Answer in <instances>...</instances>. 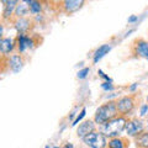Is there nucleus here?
I'll list each match as a JSON object with an SVG mask.
<instances>
[{
	"mask_svg": "<svg viewBox=\"0 0 148 148\" xmlns=\"http://www.w3.org/2000/svg\"><path fill=\"white\" fill-rule=\"evenodd\" d=\"M117 116H119V111H117L116 101H109V103L99 106V109L96 110L94 116V122L103 126L106 122H109L110 120Z\"/></svg>",
	"mask_w": 148,
	"mask_h": 148,
	"instance_id": "1",
	"label": "nucleus"
},
{
	"mask_svg": "<svg viewBox=\"0 0 148 148\" xmlns=\"http://www.w3.org/2000/svg\"><path fill=\"white\" fill-rule=\"evenodd\" d=\"M126 121H127L126 117L119 115L117 117L110 120L109 122L103 125V133L106 137H110V138L120 137V135L125 130V126H126Z\"/></svg>",
	"mask_w": 148,
	"mask_h": 148,
	"instance_id": "2",
	"label": "nucleus"
},
{
	"mask_svg": "<svg viewBox=\"0 0 148 148\" xmlns=\"http://www.w3.org/2000/svg\"><path fill=\"white\" fill-rule=\"evenodd\" d=\"M89 72H90V69H89V68H84V69H82V71L78 72V78H79V79H85L86 75L89 74Z\"/></svg>",
	"mask_w": 148,
	"mask_h": 148,
	"instance_id": "19",
	"label": "nucleus"
},
{
	"mask_svg": "<svg viewBox=\"0 0 148 148\" xmlns=\"http://www.w3.org/2000/svg\"><path fill=\"white\" fill-rule=\"evenodd\" d=\"M133 53L148 61V41L142 38L136 40L133 43Z\"/></svg>",
	"mask_w": 148,
	"mask_h": 148,
	"instance_id": "6",
	"label": "nucleus"
},
{
	"mask_svg": "<svg viewBox=\"0 0 148 148\" xmlns=\"http://www.w3.org/2000/svg\"><path fill=\"white\" fill-rule=\"evenodd\" d=\"M108 148H127V141L122 137L110 138L108 142Z\"/></svg>",
	"mask_w": 148,
	"mask_h": 148,
	"instance_id": "14",
	"label": "nucleus"
},
{
	"mask_svg": "<svg viewBox=\"0 0 148 148\" xmlns=\"http://www.w3.org/2000/svg\"><path fill=\"white\" fill-rule=\"evenodd\" d=\"M84 5V1L83 0H66L63 1V10L67 14H73L77 12L79 9H82V6Z\"/></svg>",
	"mask_w": 148,
	"mask_h": 148,
	"instance_id": "8",
	"label": "nucleus"
},
{
	"mask_svg": "<svg viewBox=\"0 0 148 148\" xmlns=\"http://www.w3.org/2000/svg\"><path fill=\"white\" fill-rule=\"evenodd\" d=\"M137 148H148V132H142L136 137Z\"/></svg>",
	"mask_w": 148,
	"mask_h": 148,
	"instance_id": "17",
	"label": "nucleus"
},
{
	"mask_svg": "<svg viewBox=\"0 0 148 148\" xmlns=\"http://www.w3.org/2000/svg\"><path fill=\"white\" fill-rule=\"evenodd\" d=\"M17 48H18V52L20 53H24L26 48H31L34 46V41L30 36L27 35H18L17 36Z\"/></svg>",
	"mask_w": 148,
	"mask_h": 148,
	"instance_id": "9",
	"label": "nucleus"
},
{
	"mask_svg": "<svg viewBox=\"0 0 148 148\" xmlns=\"http://www.w3.org/2000/svg\"><path fill=\"white\" fill-rule=\"evenodd\" d=\"M54 148H59V147H54Z\"/></svg>",
	"mask_w": 148,
	"mask_h": 148,
	"instance_id": "28",
	"label": "nucleus"
},
{
	"mask_svg": "<svg viewBox=\"0 0 148 148\" xmlns=\"http://www.w3.org/2000/svg\"><path fill=\"white\" fill-rule=\"evenodd\" d=\"M147 112H148V105H142V106H141L140 115H141V116H145Z\"/></svg>",
	"mask_w": 148,
	"mask_h": 148,
	"instance_id": "21",
	"label": "nucleus"
},
{
	"mask_svg": "<svg viewBox=\"0 0 148 148\" xmlns=\"http://www.w3.org/2000/svg\"><path fill=\"white\" fill-rule=\"evenodd\" d=\"M110 49H111V46L110 45H103V46H100V47L96 49L95 53H94V59H92L94 63H98L105 54H108L110 52Z\"/></svg>",
	"mask_w": 148,
	"mask_h": 148,
	"instance_id": "15",
	"label": "nucleus"
},
{
	"mask_svg": "<svg viewBox=\"0 0 148 148\" xmlns=\"http://www.w3.org/2000/svg\"><path fill=\"white\" fill-rule=\"evenodd\" d=\"M14 47H15V41L12 38L6 37V38H1V41H0V53L1 54L10 53Z\"/></svg>",
	"mask_w": 148,
	"mask_h": 148,
	"instance_id": "12",
	"label": "nucleus"
},
{
	"mask_svg": "<svg viewBox=\"0 0 148 148\" xmlns=\"http://www.w3.org/2000/svg\"><path fill=\"white\" fill-rule=\"evenodd\" d=\"M83 141H84V143L89 148H106L108 147L106 136L103 132H99V131H94L89 133L88 136L83 138Z\"/></svg>",
	"mask_w": 148,
	"mask_h": 148,
	"instance_id": "3",
	"label": "nucleus"
},
{
	"mask_svg": "<svg viewBox=\"0 0 148 148\" xmlns=\"http://www.w3.org/2000/svg\"><path fill=\"white\" fill-rule=\"evenodd\" d=\"M3 32H4V27H3V25L0 24V40H1V35H3Z\"/></svg>",
	"mask_w": 148,
	"mask_h": 148,
	"instance_id": "24",
	"label": "nucleus"
},
{
	"mask_svg": "<svg viewBox=\"0 0 148 148\" xmlns=\"http://www.w3.org/2000/svg\"><path fill=\"white\" fill-rule=\"evenodd\" d=\"M9 66H10V69L14 73H18L21 71L22 66H24L22 57L20 54H12L10 57V61H9Z\"/></svg>",
	"mask_w": 148,
	"mask_h": 148,
	"instance_id": "11",
	"label": "nucleus"
},
{
	"mask_svg": "<svg viewBox=\"0 0 148 148\" xmlns=\"http://www.w3.org/2000/svg\"><path fill=\"white\" fill-rule=\"evenodd\" d=\"M103 88L105 90H111V89H112V85L109 84V83H103Z\"/></svg>",
	"mask_w": 148,
	"mask_h": 148,
	"instance_id": "22",
	"label": "nucleus"
},
{
	"mask_svg": "<svg viewBox=\"0 0 148 148\" xmlns=\"http://www.w3.org/2000/svg\"><path fill=\"white\" fill-rule=\"evenodd\" d=\"M45 148H49V146H46V147H45Z\"/></svg>",
	"mask_w": 148,
	"mask_h": 148,
	"instance_id": "27",
	"label": "nucleus"
},
{
	"mask_svg": "<svg viewBox=\"0 0 148 148\" xmlns=\"http://www.w3.org/2000/svg\"><path fill=\"white\" fill-rule=\"evenodd\" d=\"M27 5H29L30 9V12L36 15V14H40L42 11V4L40 1H35V0H30V1H26Z\"/></svg>",
	"mask_w": 148,
	"mask_h": 148,
	"instance_id": "18",
	"label": "nucleus"
},
{
	"mask_svg": "<svg viewBox=\"0 0 148 148\" xmlns=\"http://www.w3.org/2000/svg\"><path fill=\"white\" fill-rule=\"evenodd\" d=\"M136 88H137V84H133V85H132L131 88H130V90H135Z\"/></svg>",
	"mask_w": 148,
	"mask_h": 148,
	"instance_id": "26",
	"label": "nucleus"
},
{
	"mask_svg": "<svg viewBox=\"0 0 148 148\" xmlns=\"http://www.w3.org/2000/svg\"><path fill=\"white\" fill-rule=\"evenodd\" d=\"M136 20H137V16H132V17L128 18V22H133V21H136Z\"/></svg>",
	"mask_w": 148,
	"mask_h": 148,
	"instance_id": "23",
	"label": "nucleus"
},
{
	"mask_svg": "<svg viewBox=\"0 0 148 148\" xmlns=\"http://www.w3.org/2000/svg\"><path fill=\"white\" fill-rule=\"evenodd\" d=\"M30 12V9L27 3H18L17 6H16V10H15V15L17 16V18H21V17H25L27 14Z\"/></svg>",
	"mask_w": 148,
	"mask_h": 148,
	"instance_id": "16",
	"label": "nucleus"
},
{
	"mask_svg": "<svg viewBox=\"0 0 148 148\" xmlns=\"http://www.w3.org/2000/svg\"><path fill=\"white\" fill-rule=\"evenodd\" d=\"M64 148H74V146L72 145V143H67V145L64 146Z\"/></svg>",
	"mask_w": 148,
	"mask_h": 148,
	"instance_id": "25",
	"label": "nucleus"
},
{
	"mask_svg": "<svg viewBox=\"0 0 148 148\" xmlns=\"http://www.w3.org/2000/svg\"><path fill=\"white\" fill-rule=\"evenodd\" d=\"M85 114H86V110H85V108H84V109H83V110L80 111V115H78V116H77V119H75V120H74V121H73V126H75V125H77L78 122H79V121H82V120H83V117L85 116Z\"/></svg>",
	"mask_w": 148,
	"mask_h": 148,
	"instance_id": "20",
	"label": "nucleus"
},
{
	"mask_svg": "<svg viewBox=\"0 0 148 148\" xmlns=\"http://www.w3.org/2000/svg\"><path fill=\"white\" fill-rule=\"evenodd\" d=\"M116 106H117V111H119V115L120 116H125L126 115H130L133 111L136 106L135 103V98L131 95H126V96H122L116 101Z\"/></svg>",
	"mask_w": 148,
	"mask_h": 148,
	"instance_id": "4",
	"label": "nucleus"
},
{
	"mask_svg": "<svg viewBox=\"0 0 148 148\" xmlns=\"http://www.w3.org/2000/svg\"><path fill=\"white\" fill-rule=\"evenodd\" d=\"M15 27L18 31V35H26V32L31 29V21L27 17L17 18L15 22Z\"/></svg>",
	"mask_w": 148,
	"mask_h": 148,
	"instance_id": "10",
	"label": "nucleus"
},
{
	"mask_svg": "<svg viewBox=\"0 0 148 148\" xmlns=\"http://www.w3.org/2000/svg\"><path fill=\"white\" fill-rule=\"evenodd\" d=\"M95 125L96 123L94 121H91V120H89V121H84L83 123H80L79 127L77 128V135H78V137H80L82 140H83V138H84L85 136H88L89 133L94 132L95 128H96Z\"/></svg>",
	"mask_w": 148,
	"mask_h": 148,
	"instance_id": "7",
	"label": "nucleus"
},
{
	"mask_svg": "<svg viewBox=\"0 0 148 148\" xmlns=\"http://www.w3.org/2000/svg\"><path fill=\"white\" fill-rule=\"evenodd\" d=\"M5 5H4V11H3V17L5 18H9L14 12H15L16 10V6L18 1H16V0H11V1H3Z\"/></svg>",
	"mask_w": 148,
	"mask_h": 148,
	"instance_id": "13",
	"label": "nucleus"
},
{
	"mask_svg": "<svg viewBox=\"0 0 148 148\" xmlns=\"http://www.w3.org/2000/svg\"><path fill=\"white\" fill-rule=\"evenodd\" d=\"M125 131L127 132L128 136L137 137L140 133L145 132V123L142 120L138 119H131L126 121V126H125Z\"/></svg>",
	"mask_w": 148,
	"mask_h": 148,
	"instance_id": "5",
	"label": "nucleus"
}]
</instances>
